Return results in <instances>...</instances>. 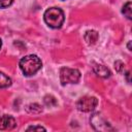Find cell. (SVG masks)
Segmentation results:
<instances>
[{"mask_svg":"<svg viewBox=\"0 0 132 132\" xmlns=\"http://www.w3.org/2000/svg\"><path fill=\"white\" fill-rule=\"evenodd\" d=\"M11 85V79L9 76H7L5 73L0 71V89L7 88Z\"/></svg>","mask_w":132,"mask_h":132,"instance_id":"obj_8","label":"cell"},{"mask_svg":"<svg viewBox=\"0 0 132 132\" xmlns=\"http://www.w3.org/2000/svg\"><path fill=\"white\" fill-rule=\"evenodd\" d=\"M43 19H44L45 24L48 27H51L53 29H59L62 27V25L65 21V15L61 8L50 7L44 11Z\"/></svg>","mask_w":132,"mask_h":132,"instance_id":"obj_2","label":"cell"},{"mask_svg":"<svg viewBox=\"0 0 132 132\" xmlns=\"http://www.w3.org/2000/svg\"><path fill=\"white\" fill-rule=\"evenodd\" d=\"M98 104V100L93 96H84L79 98L76 102V107L79 111L82 112H91L95 109Z\"/></svg>","mask_w":132,"mask_h":132,"instance_id":"obj_4","label":"cell"},{"mask_svg":"<svg viewBox=\"0 0 132 132\" xmlns=\"http://www.w3.org/2000/svg\"><path fill=\"white\" fill-rule=\"evenodd\" d=\"M1 46H2V40L0 39V48H1Z\"/></svg>","mask_w":132,"mask_h":132,"instance_id":"obj_14","label":"cell"},{"mask_svg":"<svg viewBox=\"0 0 132 132\" xmlns=\"http://www.w3.org/2000/svg\"><path fill=\"white\" fill-rule=\"evenodd\" d=\"M15 125L16 122L13 117L9 114H3L0 117V130H11Z\"/></svg>","mask_w":132,"mask_h":132,"instance_id":"obj_5","label":"cell"},{"mask_svg":"<svg viewBox=\"0 0 132 132\" xmlns=\"http://www.w3.org/2000/svg\"><path fill=\"white\" fill-rule=\"evenodd\" d=\"M85 40L88 44H94L98 40V33L94 30H89L85 33Z\"/></svg>","mask_w":132,"mask_h":132,"instance_id":"obj_7","label":"cell"},{"mask_svg":"<svg viewBox=\"0 0 132 132\" xmlns=\"http://www.w3.org/2000/svg\"><path fill=\"white\" fill-rule=\"evenodd\" d=\"M13 0H0V8H6L12 4Z\"/></svg>","mask_w":132,"mask_h":132,"instance_id":"obj_12","label":"cell"},{"mask_svg":"<svg viewBox=\"0 0 132 132\" xmlns=\"http://www.w3.org/2000/svg\"><path fill=\"white\" fill-rule=\"evenodd\" d=\"M80 78V72L77 69L62 67L60 69V81L63 86L68 84H76Z\"/></svg>","mask_w":132,"mask_h":132,"instance_id":"obj_3","label":"cell"},{"mask_svg":"<svg viewBox=\"0 0 132 132\" xmlns=\"http://www.w3.org/2000/svg\"><path fill=\"white\" fill-rule=\"evenodd\" d=\"M114 68L118 72H123L125 69V64L122 61H117L114 62Z\"/></svg>","mask_w":132,"mask_h":132,"instance_id":"obj_11","label":"cell"},{"mask_svg":"<svg viewBox=\"0 0 132 132\" xmlns=\"http://www.w3.org/2000/svg\"><path fill=\"white\" fill-rule=\"evenodd\" d=\"M122 12L123 14L128 19V20H131V2H127L124 6H123V9H122Z\"/></svg>","mask_w":132,"mask_h":132,"instance_id":"obj_9","label":"cell"},{"mask_svg":"<svg viewBox=\"0 0 132 132\" xmlns=\"http://www.w3.org/2000/svg\"><path fill=\"white\" fill-rule=\"evenodd\" d=\"M20 68L24 75L31 76L34 75L37 71H39L42 67V63L40 59L36 55H28L20 60Z\"/></svg>","mask_w":132,"mask_h":132,"instance_id":"obj_1","label":"cell"},{"mask_svg":"<svg viewBox=\"0 0 132 132\" xmlns=\"http://www.w3.org/2000/svg\"><path fill=\"white\" fill-rule=\"evenodd\" d=\"M30 130H33V131H45V128L41 127V126H31L29 128H27V131H30Z\"/></svg>","mask_w":132,"mask_h":132,"instance_id":"obj_13","label":"cell"},{"mask_svg":"<svg viewBox=\"0 0 132 132\" xmlns=\"http://www.w3.org/2000/svg\"><path fill=\"white\" fill-rule=\"evenodd\" d=\"M93 71L100 77H103V78H106V77H109L110 76V71L107 67H105L104 65H101V64H94L93 66Z\"/></svg>","mask_w":132,"mask_h":132,"instance_id":"obj_6","label":"cell"},{"mask_svg":"<svg viewBox=\"0 0 132 132\" xmlns=\"http://www.w3.org/2000/svg\"><path fill=\"white\" fill-rule=\"evenodd\" d=\"M44 103L46 105H50V106H53V105H56L57 104V100L55 97L51 96V95H47L44 97Z\"/></svg>","mask_w":132,"mask_h":132,"instance_id":"obj_10","label":"cell"}]
</instances>
